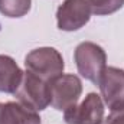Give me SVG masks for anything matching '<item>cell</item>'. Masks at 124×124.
Masks as SVG:
<instances>
[{"instance_id": "obj_1", "label": "cell", "mask_w": 124, "mask_h": 124, "mask_svg": "<svg viewBox=\"0 0 124 124\" xmlns=\"http://www.w3.org/2000/svg\"><path fill=\"white\" fill-rule=\"evenodd\" d=\"M26 71L38 77L46 84H51L54 79L63 74V58L61 52L51 46H42L31 51L25 58Z\"/></svg>"}, {"instance_id": "obj_2", "label": "cell", "mask_w": 124, "mask_h": 124, "mask_svg": "<svg viewBox=\"0 0 124 124\" xmlns=\"http://www.w3.org/2000/svg\"><path fill=\"white\" fill-rule=\"evenodd\" d=\"M74 61L77 69L82 78L97 84L107 68V54L105 51L94 42H81L74 52Z\"/></svg>"}, {"instance_id": "obj_3", "label": "cell", "mask_w": 124, "mask_h": 124, "mask_svg": "<svg viewBox=\"0 0 124 124\" xmlns=\"http://www.w3.org/2000/svg\"><path fill=\"white\" fill-rule=\"evenodd\" d=\"M15 98L36 111L45 110L51 104V94H49V84L43 82L38 77H35L31 72H23L20 85L15 91Z\"/></svg>"}, {"instance_id": "obj_4", "label": "cell", "mask_w": 124, "mask_h": 124, "mask_svg": "<svg viewBox=\"0 0 124 124\" xmlns=\"http://www.w3.org/2000/svg\"><path fill=\"white\" fill-rule=\"evenodd\" d=\"M49 105L58 111H65L78 102L82 94V82L74 74H62L49 84Z\"/></svg>"}, {"instance_id": "obj_5", "label": "cell", "mask_w": 124, "mask_h": 124, "mask_svg": "<svg viewBox=\"0 0 124 124\" xmlns=\"http://www.w3.org/2000/svg\"><path fill=\"white\" fill-rule=\"evenodd\" d=\"M104 113L101 95L90 93L81 104H75L63 111V120L66 124H102Z\"/></svg>"}, {"instance_id": "obj_6", "label": "cell", "mask_w": 124, "mask_h": 124, "mask_svg": "<svg viewBox=\"0 0 124 124\" xmlns=\"http://www.w3.org/2000/svg\"><path fill=\"white\" fill-rule=\"evenodd\" d=\"M102 102L110 111L124 108V69L107 66L98 81Z\"/></svg>"}, {"instance_id": "obj_7", "label": "cell", "mask_w": 124, "mask_h": 124, "mask_svg": "<svg viewBox=\"0 0 124 124\" xmlns=\"http://www.w3.org/2000/svg\"><path fill=\"white\" fill-rule=\"evenodd\" d=\"M91 19L87 0H63L56 10V23L61 31L74 32L84 28Z\"/></svg>"}, {"instance_id": "obj_8", "label": "cell", "mask_w": 124, "mask_h": 124, "mask_svg": "<svg viewBox=\"0 0 124 124\" xmlns=\"http://www.w3.org/2000/svg\"><path fill=\"white\" fill-rule=\"evenodd\" d=\"M0 124H42V120L36 110L9 101L0 102Z\"/></svg>"}, {"instance_id": "obj_9", "label": "cell", "mask_w": 124, "mask_h": 124, "mask_svg": "<svg viewBox=\"0 0 124 124\" xmlns=\"http://www.w3.org/2000/svg\"><path fill=\"white\" fill-rule=\"evenodd\" d=\"M23 71L9 55H0V93L15 94L20 85Z\"/></svg>"}, {"instance_id": "obj_10", "label": "cell", "mask_w": 124, "mask_h": 124, "mask_svg": "<svg viewBox=\"0 0 124 124\" xmlns=\"http://www.w3.org/2000/svg\"><path fill=\"white\" fill-rule=\"evenodd\" d=\"M32 0H0V13L6 17H23L29 13Z\"/></svg>"}, {"instance_id": "obj_11", "label": "cell", "mask_w": 124, "mask_h": 124, "mask_svg": "<svg viewBox=\"0 0 124 124\" xmlns=\"http://www.w3.org/2000/svg\"><path fill=\"white\" fill-rule=\"evenodd\" d=\"M95 16H108L118 12L124 6V0H87Z\"/></svg>"}, {"instance_id": "obj_12", "label": "cell", "mask_w": 124, "mask_h": 124, "mask_svg": "<svg viewBox=\"0 0 124 124\" xmlns=\"http://www.w3.org/2000/svg\"><path fill=\"white\" fill-rule=\"evenodd\" d=\"M102 124H124V108L111 111V114L104 118Z\"/></svg>"}]
</instances>
